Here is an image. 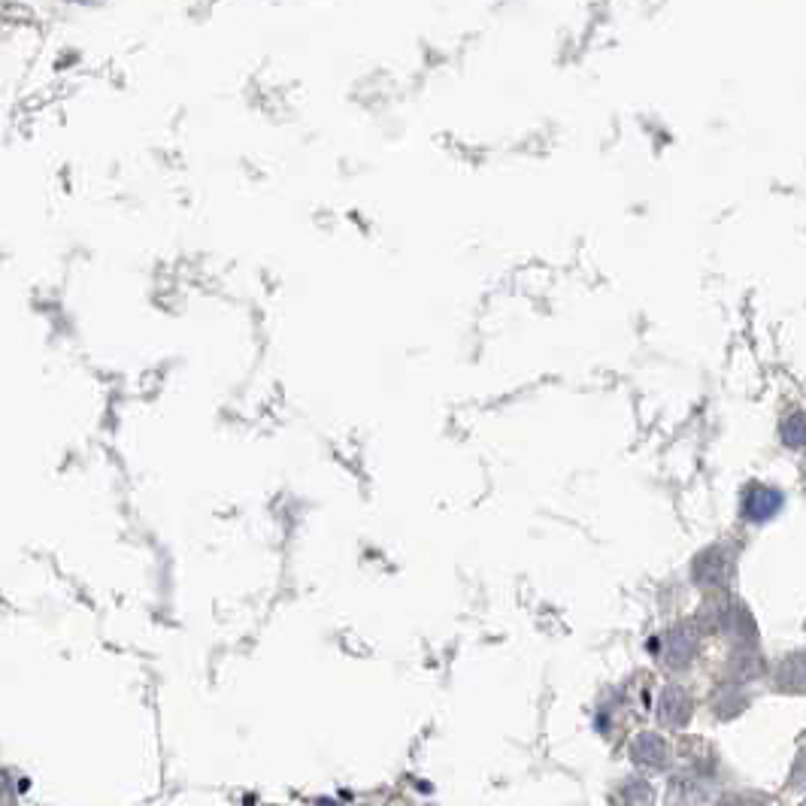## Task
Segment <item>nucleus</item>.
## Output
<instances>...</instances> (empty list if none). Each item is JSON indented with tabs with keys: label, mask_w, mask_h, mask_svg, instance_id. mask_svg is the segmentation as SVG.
Listing matches in <instances>:
<instances>
[{
	"label": "nucleus",
	"mask_w": 806,
	"mask_h": 806,
	"mask_svg": "<svg viewBox=\"0 0 806 806\" xmlns=\"http://www.w3.org/2000/svg\"><path fill=\"white\" fill-rule=\"evenodd\" d=\"M785 440H788L791 446L806 443V419H803V416H794V419L785 425Z\"/></svg>",
	"instance_id": "1"
},
{
	"label": "nucleus",
	"mask_w": 806,
	"mask_h": 806,
	"mask_svg": "<svg viewBox=\"0 0 806 806\" xmlns=\"http://www.w3.org/2000/svg\"><path fill=\"white\" fill-rule=\"evenodd\" d=\"M728 806H737V803H728Z\"/></svg>",
	"instance_id": "2"
}]
</instances>
